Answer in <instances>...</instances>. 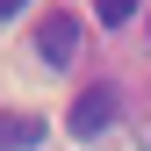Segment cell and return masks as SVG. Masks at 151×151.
Masks as SVG:
<instances>
[{
    "mask_svg": "<svg viewBox=\"0 0 151 151\" xmlns=\"http://www.w3.org/2000/svg\"><path fill=\"white\" fill-rule=\"evenodd\" d=\"M115 101H122L115 86H86L79 101H72V115H65V129H72V137H101V129L115 122Z\"/></svg>",
    "mask_w": 151,
    "mask_h": 151,
    "instance_id": "obj_1",
    "label": "cell"
},
{
    "mask_svg": "<svg viewBox=\"0 0 151 151\" xmlns=\"http://www.w3.org/2000/svg\"><path fill=\"white\" fill-rule=\"evenodd\" d=\"M72 50H79V22H72V14H50V22L36 29V58L43 65H72Z\"/></svg>",
    "mask_w": 151,
    "mask_h": 151,
    "instance_id": "obj_2",
    "label": "cell"
},
{
    "mask_svg": "<svg viewBox=\"0 0 151 151\" xmlns=\"http://www.w3.org/2000/svg\"><path fill=\"white\" fill-rule=\"evenodd\" d=\"M36 144H43L36 115H0V151H36Z\"/></svg>",
    "mask_w": 151,
    "mask_h": 151,
    "instance_id": "obj_3",
    "label": "cell"
},
{
    "mask_svg": "<svg viewBox=\"0 0 151 151\" xmlns=\"http://www.w3.org/2000/svg\"><path fill=\"white\" fill-rule=\"evenodd\" d=\"M93 14H101V22H108V29H122V22H129V14H137V0H93Z\"/></svg>",
    "mask_w": 151,
    "mask_h": 151,
    "instance_id": "obj_4",
    "label": "cell"
},
{
    "mask_svg": "<svg viewBox=\"0 0 151 151\" xmlns=\"http://www.w3.org/2000/svg\"><path fill=\"white\" fill-rule=\"evenodd\" d=\"M22 7H29V0H0V14H22Z\"/></svg>",
    "mask_w": 151,
    "mask_h": 151,
    "instance_id": "obj_5",
    "label": "cell"
}]
</instances>
